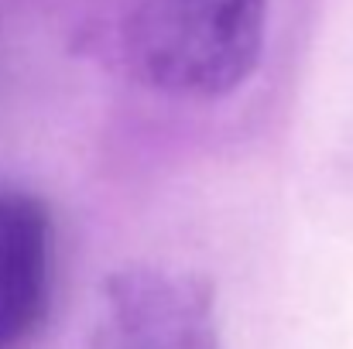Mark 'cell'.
<instances>
[{"label": "cell", "instance_id": "obj_3", "mask_svg": "<svg viewBox=\"0 0 353 349\" xmlns=\"http://www.w3.org/2000/svg\"><path fill=\"white\" fill-rule=\"evenodd\" d=\"M52 302V220L17 189H0V349H24Z\"/></svg>", "mask_w": 353, "mask_h": 349}, {"label": "cell", "instance_id": "obj_2", "mask_svg": "<svg viewBox=\"0 0 353 349\" xmlns=\"http://www.w3.org/2000/svg\"><path fill=\"white\" fill-rule=\"evenodd\" d=\"M86 349H223L216 291L192 271L120 267L100 288Z\"/></svg>", "mask_w": 353, "mask_h": 349}, {"label": "cell", "instance_id": "obj_1", "mask_svg": "<svg viewBox=\"0 0 353 349\" xmlns=\"http://www.w3.org/2000/svg\"><path fill=\"white\" fill-rule=\"evenodd\" d=\"M264 24L268 0H130L123 52L148 89L210 103L254 76Z\"/></svg>", "mask_w": 353, "mask_h": 349}]
</instances>
